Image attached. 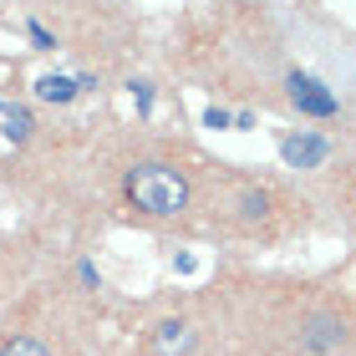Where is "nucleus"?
<instances>
[{
	"mask_svg": "<svg viewBox=\"0 0 356 356\" xmlns=\"http://www.w3.org/2000/svg\"><path fill=\"white\" fill-rule=\"evenodd\" d=\"M122 199L138 209L143 219H184L193 209V178L188 168H178L173 158H138L122 173Z\"/></svg>",
	"mask_w": 356,
	"mask_h": 356,
	"instance_id": "nucleus-1",
	"label": "nucleus"
},
{
	"mask_svg": "<svg viewBox=\"0 0 356 356\" xmlns=\"http://www.w3.org/2000/svg\"><path fill=\"white\" fill-rule=\"evenodd\" d=\"M285 97H290V107H296L300 118H321V122H326V118L341 112L336 92H326L311 72H290V76H285Z\"/></svg>",
	"mask_w": 356,
	"mask_h": 356,
	"instance_id": "nucleus-2",
	"label": "nucleus"
},
{
	"mask_svg": "<svg viewBox=\"0 0 356 356\" xmlns=\"http://www.w3.org/2000/svg\"><path fill=\"white\" fill-rule=\"evenodd\" d=\"M193 346H199V331H193L188 321H178V316L158 321L148 331V351L153 356H193Z\"/></svg>",
	"mask_w": 356,
	"mask_h": 356,
	"instance_id": "nucleus-3",
	"label": "nucleus"
},
{
	"mask_svg": "<svg viewBox=\"0 0 356 356\" xmlns=\"http://www.w3.org/2000/svg\"><path fill=\"white\" fill-rule=\"evenodd\" d=\"M36 138V112L15 97H0V148H21Z\"/></svg>",
	"mask_w": 356,
	"mask_h": 356,
	"instance_id": "nucleus-4",
	"label": "nucleus"
},
{
	"mask_svg": "<svg viewBox=\"0 0 356 356\" xmlns=\"http://www.w3.org/2000/svg\"><path fill=\"white\" fill-rule=\"evenodd\" d=\"M280 158H285V168H321L331 158V143L316 138V133H285L280 138Z\"/></svg>",
	"mask_w": 356,
	"mask_h": 356,
	"instance_id": "nucleus-5",
	"label": "nucleus"
},
{
	"mask_svg": "<svg viewBox=\"0 0 356 356\" xmlns=\"http://www.w3.org/2000/svg\"><path fill=\"white\" fill-rule=\"evenodd\" d=\"M36 97H41V102H72V97H76V82H72V76H41V82H36Z\"/></svg>",
	"mask_w": 356,
	"mask_h": 356,
	"instance_id": "nucleus-6",
	"label": "nucleus"
},
{
	"mask_svg": "<svg viewBox=\"0 0 356 356\" xmlns=\"http://www.w3.org/2000/svg\"><path fill=\"white\" fill-rule=\"evenodd\" d=\"M0 356H56V351L46 346L41 336H10V341L0 346Z\"/></svg>",
	"mask_w": 356,
	"mask_h": 356,
	"instance_id": "nucleus-7",
	"label": "nucleus"
},
{
	"mask_svg": "<svg viewBox=\"0 0 356 356\" xmlns=\"http://www.w3.org/2000/svg\"><path fill=\"white\" fill-rule=\"evenodd\" d=\"M127 92H133V102H138V112H153V82H127Z\"/></svg>",
	"mask_w": 356,
	"mask_h": 356,
	"instance_id": "nucleus-8",
	"label": "nucleus"
},
{
	"mask_svg": "<svg viewBox=\"0 0 356 356\" xmlns=\"http://www.w3.org/2000/svg\"><path fill=\"white\" fill-rule=\"evenodd\" d=\"M26 31H31V41H36V51H56V36H51V31H46L41 21H31Z\"/></svg>",
	"mask_w": 356,
	"mask_h": 356,
	"instance_id": "nucleus-9",
	"label": "nucleus"
},
{
	"mask_svg": "<svg viewBox=\"0 0 356 356\" xmlns=\"http://www.w3.org/2000/svg\"><path fill=\"white\" fill-rule=\"evenodd\" d=\"M204 127H219V133H224V127H234V112L229 107H209L204 112Z\"/></svg>",
	"mask_w": 356,
	"mask_h": 356,
	"instance_id": "nucleus-10",
	"label": "nucleus"
},
{
	"mask_svg": "<svg viewBox=\"0 0 356 356\" xmlns=\"http://www.w3.org/2000/svg\"><path fill=\"white\" fill-rule=\"evenodd\" d=\"M76 275H82V285H102V275H97V265H92V260L76 265Z\"/></svg>",
	"mask_w": 356,
	"mask_h": 356,
	"instance_id": "nucleus-11",
	"label": "nucleus"
}]
</instances>
